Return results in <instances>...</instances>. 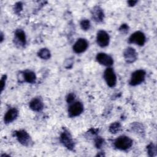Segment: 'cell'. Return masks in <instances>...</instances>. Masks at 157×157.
<instances>
[{"label":"cell","mask_w":157,"mask_h":157,"mask_svg":"<svg viewBox=\"0 0 157 157\" xmlns=\"http://www.w3.org/2000/svg\"><path fill=\"white\" fill-rule=\"evenodd\" d=\"M15 132V136L18 140V142L23 146L29 147L33 143L32 139L30 135L24 129H20L16 131Z\"/></svg>","instance_id":"obj_5"},{"label":"cell","mask_w":157,"mask_h":157,"mask_svg":"<svg viewBox=\"0 0 157 157\" xmlns=\"http://www.w3.org/2000/svg\"><path fill=\"white\" fill-rule=\"evenodd\" d=\"M23 10V4L21 2H18L17 3H15L14 4V7H13V10H14V13L19 15L20 13V12L22 11Z\"/></svg>","instance_id":"obj_21"},{"label":"cell","mask_w":157,"mask_h":157,"mask_svg":"<svg viewBox=\"0 0 157 157\" xmlns=\"http://www.w3.org/2000/svg\"><path fill=\"white\" fill-rule=\"evenodd\" d=\"M18 115V110L12 107L9 109L4 115V122L5 124H9L15 121Z\"/></svg>","instance_id":"obj_14"},{"label":"cell","mask_w":157,"mask_h":157,"mask_svg":"<svg viewBox=\"0 0 157 157\" xmlns=\"http://www.w3.org/2000/svg\"><path fill=\"white\" fill-rule=\"evenodd\" d=\"M21 74L23 81L31 84L36 83L37 77L35 72H34L33 71L30 70H25L21 72Z\"/></svg>","instance_id":"obj_16"},{"label":"cell","mask_w":157,"mask_h":157,"mask_svg":"<svg viewBox=\"0 0 157 157\" xmlns=\"http://www.w3.org/2000/svg\"><path fill=\"white\" fill-rule=\"evenodd\" d=\"M91 13V17L94 21L97 23H101L103 21L104 19V13L101 7L98 6L93 7Z\"/></svg>","instance_id":"obj_13"},{"label":"cell","mask_w":157,"mask_h":157,"mask_svg":"<svg viewBox=\"0 0 157 157\" xmlns=\"http://www.w3.org/2000/svg\"><path fill=\"white\" fill-rule=\"evenodd\" d=\"M121 129V125L119 122H114L109 126V131L112 134H117Z\"/></svg>","instance_id":"obj_18"},{"label":"cell","mask_w":157,"mask_h":157,"mask_svg":"<svg viewBox=\"0 0 157 157\" xmlns=\"http://www.w3.org/2000/svg\"><path fill=\"white\" fill-rule=\"evenodd\" d=\"M137 2V1H132V0H131V1H128L127 2L128 6H130V7H132V6H135Z\"/></svg>","instance_id":"obj_26"},{"label":"cell","mask_w":157,"mask_h":157,"mask_svg":"<svg viewBox=\"0 0 157 157\" xmlns=\"http://www.w3.org/2000/svg\"><path fill=\"white\" fill-rule=\"evenodd\" d=\"M95 146L96 147V148H100L102 147V146L104 145V140L103 139H102L101 137H98L96 139H95Z\"/></svg>","instance_id":"obj_22"},{"label":"cell","mask_w":157,"mask_h":157,"mask_svg":"<svg viewBox=\"0 0 157 157\" xmlns=\"http://www.w3.org/2000/svg\"><path fill=\"white\" fill-rule=\"evenodd\" d=\"M80 26L83 31H88L91 27V23L88 19H83L80 21Z\"/></svg>","instance_id":"obj_19"},{"label":"cell","mask_w":157,"mask_h":157,"mask_svg":"<svg viewBox=\"0 0 157 157\" xmlns=\"http://www.w3.org/2000/svg\"><path fill=\"white\" fill-rule=\"evenodd\" d=\"M133 144L132 140L128 136H120L113 142V146L117 150L126 151L129 149Z\"/></svg>","instance_id":"obj_1"},{"label":"cell","mask_w":157,"mask_h":157,"mask_svg":"<svg viewBox=\"0 0 157 157\" xmlns=\"http://www.w3.org/2000/svg\"><path fill=\"white\" fill-rule=\"evenodd\" d=\"M123 58L127 63H132L135 62L138 57L137 52L136 50L131 47H128L123 51Z\"/></svg>","instance_id":"obj_11"},{"label":"cell","mask_w":157,"mask_h":157,"mask_svg":"<svg viewBox=\"0 0 157 157\" xmlns=\"http://www.w3.org/2000/svg\"><path fill=\"white\" fill-rule=\"evenodd\" d=\"M146 72L143 69H138L134 71L130 77L129 83L130 85L135 86L141 84L145 80Z\"/></svg>","instance_id":"obj_4"},{"label":"cell","mask_w":157,"mask_h":157,"mask_svg":"<svg viewBox=\"0 0 157 157\" xmlns=\"http://www.w3.org/2000/svg\"><path fill=\"white\" fill-rule=\"evenodd\" d=\"M14 44L19 47H24L26 44V37L25 31L21 29H17L14 33Z\"/></svg>","instance_id":"obj_8"},{"label":"cell","mask_w":157,"mask_h":157,"mask_svg":"<svg viewBox=\"0 0 157 157\" xmlns=\"http://www.w3.org/2000/svg\"><path fill=\"white\" fill-rule=\"evenodd\" d=\"M84 107L82 102L75 101L69 104L67 109L68 116L71 118H74L79 116L83 112Z\"/></svg>","instance_id":"obj_3"},{"label":"cell","mask_w":157,"mask_h":157,"mask_svg":"<svg viewBox=\"0 0 157 157\" xmlns=\"http://www.w3.org/2000/svg\"><path fill=\"white\" fill-rule=\"evenodd\" d=\"M59 140L61 143L67 149L69 150H73L75 147V144L72 139V135L69 131L66 129H63L59 137Z\"/></svg>","instance_id":"obj_2"},{"label":"cell","mask_w":157,"mask_h":157,"mask_svg":"<svg viewBox=\"0 0 157 157\" xmlns=\"http://www.w3.org/2000/svg\"><path fill=\"white\" fill-rule=\"evenodd\" d=\"M6 79H7L6 75H3L1 79V92L4 90V89L5 88Z\"/></svg>","instance_id":"obj_25"},{"label":"cell","mask_w":157,"mask_h":157,"mask_svg":"<svg viewBox=\"0 0 157 157\" xmlns=\"http://www.w3.org/2000/svg\"><path fill=\"white\" fill-rule=\"evenodd\" d=\"M147 151L149 156H154L156 155V147L153 143H150L147 147Z\"/></svg>","instance_id":"obj_20"},{"label":"cell","mask_w":157,"mask_h":157,"mask_svg":"<svg viewBox=\"0 0 157 157\" xmlns=\"http://www.w3.org/2000/svg\"><path fill=\"white\" fill-rule=\"evenodd\" d=\"M146 42V37L145 34L140 31H137L133 33L128 39V42L134 44L139 46H143Z\"/></svg>","instance_id":"obj_6"},{"label":"cell","mask_w":157,"mask_h":157,"mask_svg":"<svg viewBox=\"0 0 157 157\" xmlns=\"http://www.w3.org/2000/svg\"><path fill=\"white\" fill-rule=\"evenodd\" d=\"M96 59L97 62L100 64L108 67L112 66L113 64V59L112 57L109 55L103 52L98 53L96 55Z\"/></svg>","instance_id":"obj_10"},{"label":"cell","mask_w":157,"mask_h":157,"mask_svg":"<svg viewBox=\"0 0 157 157\" xmlns=\"http://www.w3.org/2000/svg\"><path fill=\"white\" fill-rule=\"evenodd\" d=\"M3 40H4V34H3V33L1 32V43L2 42Z\"/></svg>","instance_id":"obj_27"},{"label":"cell","mask_w":157,"mask_h":157,"mask_svg":"<svg viewBox=\"0 0 157 157\" xmlns=\"http://www.w3.org/2000/svg\"><path fill=\"white\" fill-rule=\"evenodd\" d=\"M129 28L127 24H122L119 28V31L123 34H126L128 33Z\"/></svg>","instance_id":"obj_24"},{"label":"cell","mask_w":157,"mask_h":157,"mask_svg":"<svg viewBox=\"0 0 157 157\" xmlns=\"http://www.w3.org/2000/svg\"><path fill=\"white\" fill-rule=\"evenodd\" d=\"M75 95L74 93H69L66 96V102L70 104L75 101Z\"/></svg>","instance_id":"obj_23"},{"label":"cell","mask_w":157,"mask_h":157,"mask_svg":"<svg viewBox=\"0 0 157 157\" xmlns=\"http://www.w3.org/2000/svg\"><path fill=\"white\" fill-rule=\"evenodd\" d=\"M88 47V42L84 38H79L74 43L72 49L73 51L77 54L85 52Z\"/></svg>","instance_id":"obj_12"},{"label":"cell","mask_w":157,"mask_h":157,"mask_svg":"<svg viewBox=\"0 0 157 157\" xmlns=\"http://www.w3.org/2000/svg\"><path fill=\"white\" fill-rule=\"evenodd\" d=\"M104 78L107 85L110 87H114L117 84V75L114 70L110 67H107L104 72Z\"/></svg>","instance_id":"obj_7"},{"label":"cell","mask_w":157,"mask_h":157,"mask_svg":"<svg viewBox=\"0 0 157 157\" xmlns=\"http://www.w3.org/2000/svg\"><path fill=\"white\" fill-rule=\"evenodd\" d=\"M29 108L34 112H40L43 110L44 105L42 99L39 97L34 98L29 102Z\"/></svg>","instance_id":"obj_15"},{"label":"cell","mask_w":157,"mask_h":157,"mask_svg":"<svg viewBox=\"0 0 157 157\" xmlns=\"http://www.w3.org/2000/svg\"><path fill=\"white\" fill-rule=\"evenodd\" d=\"M96 42L99 47L102 48L108 46L110 42V36L109 34L104 30L98 31L96 34Z\"/></svg>","instance_id":"obj_9"},{"label":"cell","mask_w":157,"mask_h":157,"mask_svg":"<svg viewBox=\"0 0 157 157\" xmlns=\"http://www.w3.org/2000/svg\"><path fill=\"white\" fill-rule=\"evenodd\" d=\"M37 56L42 59H48L51 57L50 51L47 48H42L37 52Z\"/></svg>","instance_id":"obj_17"}]
</instances>
